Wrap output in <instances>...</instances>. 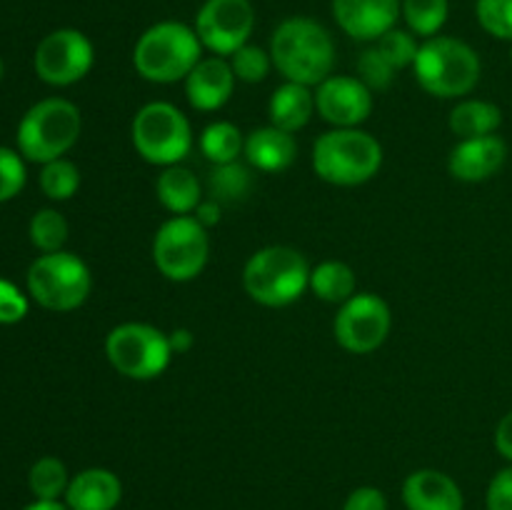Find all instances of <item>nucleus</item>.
I'll use <instances>...</instances> for the list:
<instances>
[{"mask_svg": "<svg viewBox=\"0 0 512 510\" xmlns=\"http://www.w3.org/2000/svg\"><path fill=\"white\" fill-rule=\"evenodd\" d=\"M273 68L290 83L318 88L333 75L335 43L330 30L308 15L285 18L270 38Z\"/></svg>", "mask_w": 512, "mask_h": 510, "instance_id": "obj_1", "label": "nucleus"}, {"mask_svg": "<svg viewBox=\"0 0 512 510\" xmlns=\"http://www.w3.org/2000/svg\"><path fill=\"white\" fill-rule=\"evenodd\" d=\"M203 60V43L190 25L160 20L150 25L133 48V65L148 83L170 85L185 80Z\"/></svg>", "mask_w": 512, "mask_h": 510, "instance_id": "obj_2", "label": "nucleus"}, {"mask_svg": "<svg viewBox=\"0 0 512 510\" xmlns=\"http://www.w3.org/2000/svg\"><path fill=\"white\" fill-rule=\"evenodd\" d=\"M415 80L425 93L453 100L470 95L480 83L483 63L473 45L450 35H435L420 43L413 63Z\"/></svg>", "mask_w": 512, "mask_h": 510, "instance_id": "obj_3", "label": "nucleus"}, {"mask_svg": "<svg viewBox=\"0 0 512 510\" xmlns=\"http://www.w3.org/2000/svg\"><path fill=\"white\" fill-rule=\"evenodd\" d=\"M383 145L360 128H335L313 145V170L320 180L340 188H355L378 175Z\"/></svg>", "mask_w": 512, "mask_h": 510, "instance_id": "obj_4", "label": "nucleus"}, {"mask_svg": "<svg viewBox=\"0 0 512 510\" xmlns=\"http://www.w3.org/2000/svg\"><path fill=\"white\" fill-rule=\"evenodd\" d=\"M310 265L300 250L290 245H268L248 258L243 268V288L265 308H285L310 288Z\"/></svg>", "mask_w": 512, "mask_h": 510, "instance_id": "obj_5", "label": "nucleus"}, {"mask_svg": "<svg viewBox=\"0 0 512 510\" xmlns=\"http://www.w3.org/2000/svg\"><path fill=\"white\" fill-rule=\"evenodd\" d=\"M83 118L80 108L65 98H45L35 103L18 123V153L30 163L58 160L78 143Z\"/></svg>", "mask_w": 512, "mask_h": 510, "instance_id": "obj_6", "label": "nucleus"}, {"mask_svg": "<svg viewBox=\"0 0 512 510\" xmlns=\"http://www.w3.org/2000/svg\"><path fill=\"white\" fill-rule=\"evenodd\" d=\"M133 148L150 165H180L193 150V128L180 108L165 100H153L135 113L130 125Z\"/></svg>", "mask_w": 512, "mask_h": 510, "instance_id": "obj_7", "label": "nucleus"}, {"mask_svg": "<svg viewBox=\"0 0 512 510\" xmlns=\"http://www.w3.org/2000/svg\"><path fill=\"white\" fill-rule=\"evenodd\" d=\"M93 275L80 255L58 250L43 253L28 268V293L40 308L53 313H70L88 300Z\"/></svg>", "mask_w": 512, "mask_h": 510, "instance_id": "obj_8", "label": "nucleus"}, {"mask_svg": "<svg viewBox=\"0 0 512 510\" xmlns=\"http://www.w3.org/2000/svg\"><path fill=\"white\" fill-rule=\"evenodd\" d=\"M108 363L130 380H153L168 370L173 348L168 333L148 323H120L105 338Z\"/></svg>", "mask_w": 512, "mask_h": 510, "instance_id": "obj_9", "label": "nucleus"}, {"mask_svg": "<svg viewBox=\"0 0 512 510\" xmlns=\"http://www.w3.org/2000/svg\"><path fill=\"white\" fill-rule=\"evenodd\" d=\"M210 258L208 228L193 215H173L153 238V263L173 283H190L205 270Z\"/></svg>", "mask_w": 512, "mask_h": 510, "instance_id": "obj_10", "label": "nucleus"}, {"mask_svg": "<svg viewBox=\"0 0 512 510\" xmlns=\"http://www.w3.org/2000/svg\"><path fill=\"white\" fill-rule=\"evenodd\" d=\"M393 328L390 305L375 293H355L340 305L335 315L333 333L343 350L355 355H368L388 340Z\"/></svg>", "mask_w": 512, "mask_h": 510, "instance_id": "obj_11", "label": "nucleus"}, {"mask_svg": "<svg viewBox=\"0 0 512 510\" xmlns=\"http://www.w3.org/2000/svg\"><path fill=\"white\" fill-rule=\"evenodd\" d=\"M95 63V48L85 33L75 28H58L45 35L33 55L35 73L43 83L68 88L90 73Z\"/></svg>", "mask_w": 512, "mask_h": 510, "instance_id": "obj_12", "label": "nucleus"}, {"mask_svg": "<svg viewBox=\"0 0 512 510\" xmlns=\"http://www.w3.org/2000/svg\"><path fill=\"white\" fill-rule=\"evenodd\" d=\"M195 33L205 50L230 58L250 43L255 30V8L250 0H205L195 15Z\"/></svg>", "mask_w": 512, "mask_h": 510, "instance_id": "obj_13", "label": "nucleus"}, {"mask_svg": "<svg viewBox=\"0 0 512 510\" xmlns=\"http://www.w3.org/2000/svg\"><path fill=\"white\" fill-rule=\"evenodd\" d=\"M315 110L335 128H360L373 113V90L358 75H330L315 90Z\"/></svg>", "mask_w": 512, "mask_h": 510, "instance_id": "obj_14", "label": "nucleus"}, {"mask_svg": "<svg viewBox=\"0 0 512 510\" xmlns=\"http://www.w3.org/2000/svg\"><path fill=\"white\" fill-rule=\"evenodd\" d=\"M403 0H333V18L345 35L360 43H378L398 25Z\"/></svg>", "mask_w": 512, "mask_h": 510, "instance_id": "obj_15", "label": "nucleus"}, {"mask_svg": "<svg viewBox=\"0 0 512 510\" xmlns=\"http://www.w3.org/2000/svg\"><path fill=\"white\" fill-rule=\"evenodd\" d=\"M508 160V145L500 135L465 138L450 150L448 170L455 180L463 183H483L493 178Z\"/></svg>", "mask_w": 512, "mask_h": 510, "instance_id": "obj_16", "label": "nucleus"}, {"mask_svg": "<svg viewBox=\"0 0 512 510\" xmlns=\"http://www.w3.org/2000/svg\"><path fill=\"white\" fill-rule=\"evenodd\" d=\"M235 73L230 68L228 58H220V55H210L203 58L190 75L185 78V95H188V103L195 110H203V113H213L220 110L230 98H233L235 90Z\"/></svg>", "mask_w": 512, "mask_h": 510, "instance_id": "obj_17", "label": "nucleus"}, {"mask_svg": "<svg viewBox=\"0 0 512 510\" xmlns=\"http://www.w3.org/2000/svg\"><path fill=\"white\" fill-rule=\"evenodd\" d=\"M403 503L408 510H465L460 485L435 468L415 470L405 478Z\"/></svg>", "mask_w": 512, "mask_h": 510, "instance_id": "obj_18", "label": "nucleus"}, {"mask_svg": "<svg viewBox=\"0 0 512 510\" xmlns=\"http://www.w3.org/2000/svg\"><path fill=\"white\" fill-rule=\"evenodd\" d=\"M123 500V483L108 468H85L70 478L65 505L70 510H115Z\"/></svg>", "mask_w": 512, "mask_h": 510, "instance_id": "obj_19", "label": "nucleus"}, {"mask_svg": "<svg viewBox=\"0 0 512 510\" xmlns=\"http://www.w3.org/2000/svg\"><path fill=\"white\" fill-rule=\"evenodd\" d=\"M243 153L253 168L263 170V173H283L295 163L298 143H295L293 133H285L275 125H265V128H255L253 133L245 135Z\"/></svg>", "mask_w": 512, "mask_h": 510, "instance_id": "obj_20", "label": "nucleus"}, {"mask_svg": "<svg viewBox=\"0 0 512 510\" xmlns=\"http://www.w3.org/2000/svg\"><path fill=\"white\" fill-rule=\"evenodd\" d=\"M315 113V93L308 85L290 83L285 80L283 85L273 90L268 103L270 125L285 130V133H298L310 123Z\"/></svg>", "mask_w": 512, "mask_h": 510, "instance_id": "obj_21", "label": "nucleus"}, {"mask_svg": "<svg viewBox=\"0 0 512 510\" xmlns=\"http://www.w3.org/2000/svg\"><path fill=\"white\" fill-rule=\"evenodd\" d=\"M155 195H158L160 205L173 215H193V210L203 200V185H200L198 175L190 168L168 165L158 175Z\"/></svg>", "mask_w": 512, "mask_h": 510, "instance_id": "obj_22", "label": "nucleus"}, {"mask_svg": "<svg viewBox=\"0 0 512 510\" xmlns=\"http://www.w3.org/2000/svg\"><path fill=\"white\" fill-rule=\"evenodd\" d=\"M448 125L460 140L495 135L500 125H503V110L495 103H490V100H460V103L450 110Z\"/></svg>", "mask_w": 512, "mask_h": 510, "instance_id": "obj_23", "label": "nucleus"}, {"mask_svg": "<svg viewBox=\"0 0 512 510\" xmlns=\"http://www.w3.org/2000/svg\"><path fill=\"white\" fill-rule=\"evenodd\" d=\"M310 290L325 303L343 305L358 293V278H355V270L343 260H323L310 270Z\"/></svg>", "mask_w": 512, "mask_h": 510, "instance_id": "obj_24", "label": "nucleus"}, {"mask_svg": "<svg viewBox=\"0 0 512 510\" xmlns=\"http://www.w3.org/2000/svg\"><path fill=\"white\" fill-rule=\"evenodd\" d=\"M253 190V173H250L248 165L243 163H225L215 165L208 175V198H213L215 203L225 205H238Z\"/></svg>", "mask_w": 512, "mask_h": 510, "instance_id": "obj_25", "label": "nucleus"}, {"mask_svg": "<svg viewBox=\"0 0 512 510\" xmlns=\"http://www.w3.org/2000/svg\"><path fill=\"white\" fill-rule=\"evenodd\" d=\"M245 148V135L230 120H215L200 133V153L213 165L235 163Z\"/></svg>", "mask_w": 512, "mask_h": 510, "instance_id": "obj_26", "label": "nucleus"}, {"mask_svg": "<svg viewBox=\"0 0 512 510\" xmlns=\"http://www.w3.org/2000/svg\"><path fill=\"white\" fill-rule=\"evenodd\" d=\"M450 3L448 0H403L400 15L408 23L410 33L418 38H435L448 23Z\"/></svg>", "mask_w": 512, "mask_h": 510, "instance_id": "obj_27", "label": "nucleus"}, {"mask_svg": "<svg viewBox=\"0 0 512 510\" xmlns=\"http://www.w3.org/2000/svg\"><path fill=\"white\" fill-rule=\"evenodd\" d=\"M28 485L30 493L35 495V500H60L65 498V490L70 485L68 468L60 458L53 455H45L33 463L28 473Z\"/></svg>", "mask_w": 512, "mask_h": 510, "instance_id": "obj_28", "label": "nucleus"}, {"mask_svg": "<svg viewBox=\"0 0 512 510\" xmlns=\"http://www.w3.org/2000/svg\"><path fill=\"white\" fill-rule=\"evenodd\" d=\"M68 220L63 218V213L53 208H43L30 218L28 235L30 243L40 250V253H58L63 250V245L68 243Z\"/></svg>", "mask_w": 512, "mask_h": 510, "instance_id": "obj_29", "label": "nucleus"}, {"mask_svg": "<svg viewBox=\"0 0 512 510\" xmlns=\"http://www.w3.org/2000/svg\"><path fill=\"white\" fill-rule=\"evenodd\" d=\"M80 188V170L73 160H50L40 170V190L50 200H70Z\"/></svg>", "mask_w": 512, "mask_h": 510, "instance_id": "obj_30", "label": "nucleus"}, {"mask_svg": "<svg viewBox=\"0 0 512 510\" xmlns=\"http://www.w3.org/2000/svg\"><path fill=\"white\" fill-rule=\"evenodd\" d=\"M230 68H233L235 78L243 80V83H263L270 75L273 68V58H270V50H263L260 45H243L240 50H235L230 55Z\"/></svg>", "mask_w": 512, "mask_h": 510, "instance_id": "obj_31", "label": "nucleus"}, {"mask_svg": "<svg viewBox=\"0 0 512 510\" xmlns=\"http://www.w3.org/2000/svg\"><path fill=\"white\" fill-rule=\"evenodd\" d=\"M475 15L485 33L512 43V0H478Z\"/></svg>", "mask_w": 512, "mask_h": 510, "instance_id": "obj_32", "label": "nucleus"}, {"mask_svg": "<svg viewBox=\"0 0 512 510\" xmlns=\"http://www.w3.org/2000/svg\"><path fill=\"white\" fill-rule=\"evenodd\" d=\"M375 48L385 55V60H388L395 70H403V68H413L415 55H418L420 45L410 30L393 28L378 40V45H375Z\"/></svg>", "mask_w": 512, "mask_h": 510, "instance_id": "obj_33", "label": "nucleus"}, {"mask_svg": "<svg viewBox=\"0 0 512 510\" xmlns=\"http://www.w3.org/2000/svg\"><path fill=\"white\" fill-rule=\"evenodd\" d=\"M25 158L18 150H10L0 145V203L13 200L25 188Z\"/></svg>", "mask_w": 512, "mask_h": 510, "instance_id": "obj_34", "label": "nucleus"}, {"mask_svg": "<svg viewBox=\"0 0 512 510\" xmlns=\"http://www.w3.org/2000/svg\"><path fill=\"white\" fill-rule=\"evenodd\" d=\"M398 70L385 60V55L378 48H368L358 58V78L368 85L370 90H385L395 80Z\"/></svg>", "mask_w": 512, "mask_h": 510, "instance_id": "obj_35", "label": "nucleus"}, {"mask_svg": "<svg viewBox=\"0 0 512 510\" xmlns=\"http://www.w3.org/2000/svg\"><path fill=\"white\" fill-rule=\"evenodd\" d=\"M28 315V298L18 285L0 278V325H15Z\"/></svg>", "mask_w": 512, "mask_h": 510, "instance_id": "obj_36", "label": "nucleus"}, {"mask_svg": "<svg viewBox=\"0 0 512 510\" xmlns=\"http://www.w3.org/2000/svg\"><path fill=\"white\" fill-rule=\"evenodd\" d=\"M485 508L512 510V463L493 475V480L488 485V493H485Z\"/></svg>", "mask_w": 512, "mask_h": 510, "instance_id": "obj_37", "label": "nucleus"}, {"mask_svg": "<svg viewBox=\"0 0 512 510\" xmlns=\"http://www.w3.org/2000/svg\"><path fill=\"white\" fill-rule=\"evenodd\" d=\"M343 510H388V498L373 485H360L345 498Z\"/></svg>", "mask_w": 512, "mask_h": 510, "instance_id": "obj_38", "label": "nucleus"}, {"mask_svg": "<svg viewBox=\"0 0 512 510\" xmlns=\"http://www.w3.org/2000/svg\"><path fill=\"white\" fill-rule=\"evenodd\" d=\"M495 448L508 463H512V410L500 418L498 428H495Z\"/></svg>", "mask_w": 512, "mask_h": 510, "instance_id": "obj_39", "label": "nucleus"}, {"mask_svg": "<svg viewBox=\"0 0 512 510\" xmlns=\"http://www.w3.org/2000/svg\"><path fill=\"white\" fill-rule=\"evenodd\" d=\"M220 215H223V205L215 203L213 198L208 200H200L198 208L193 210V218L198 220L203 228H213V225L220 223Z\"/></svg>", "mask_w": 512, "mask_h": 510, "instance_id": "obj_40", "label": "nucleus"}, {"mask_svg": "<svg viewBox=\"0 0 512 510\" xmlns=\"http://www.w3.org/2000/svg\"><path fill=\"white\" fill-rule=\"evenodd\" d=\"M168 340H170V348H173V355L175 353H188L190 348H193V343H195V338H193V333H190L188 328H178V330H173V333H168Z\"/></svg>", "mask_w": 512, "mask_h": 510, "instance_id": "obj_41", "label": "nucleus"}, {"mask_svg": "<svg viewBox=\"0 0 512 510\" xmlns=\"http://www.w3.org/2000/svg\"><path fill=\"white\" fill-rule=\"evenodd\" d=\"M23 510H70V508L65 503H60V500H33V503L25 505Z\"/></svg>", "mask_w": 512, "mask_h": 510, "instance_id": "obj_42", "label": "nucleus"}, {"mask_svg": "<svg viewBox=\"0 0 512 510\" xmlns=\"http://www.w3.org/2000/svg\"><path fill=\"white\" fill-rule=\"evenodd\" d=\"M3 73H5V65H3V58H0V80H3Z\"/></svg>", "mask_w": 512, "mask_h": 510, "instance_id": "obj_43", "label": "nucleus"}, {"mask_svg": "<svg viewBox=\"0 0 512 510\" xmlns=\"http://www.w3.org/2000/svg\"><path fill=\"white\" fill-rule=\"evenodd\" d=\"M510 60H512V48H510Z\"/></svg>", "mask_w": 512, "mask_h": 510, "instance_id": "obj_44", "label": "nucleus"}]
</instances>
